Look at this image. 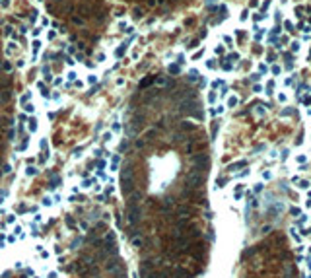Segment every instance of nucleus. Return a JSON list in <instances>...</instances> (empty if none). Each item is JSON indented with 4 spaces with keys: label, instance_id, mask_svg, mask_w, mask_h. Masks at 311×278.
<instances>
[{
    "label": "nucleus",
    "instance_id": "6",
    "mask_svg": "<svg viewBox=\"0 0 311 278\" xmlns=\"http://www.w3.org/2000/svg\"><path fill=\"white\" fill-rule=\"evenodd\" d=\"M235 103H237V99H235V97H231V99H230V107H233Z\"/></svg>",
    "mask_w": 311,
    "mask_h": 278
},
{
    "label": "nucleus",
    "instance_id": "7",
    "mask_svg": "<svg viewBox=\"0 0 311 278\" xmlns=\"http://www.w3.org/2000/svg\"><path fill=\"white\" fill-rule=\"evenodd\" d=\"M309 253H311V247H309Z\"/></svg>",
    "mask_w": 311,
    "mask_h": 278
},
{
    "label": "nucleus",
    "instance_id": "2",
    "mask_svg": "<svg viewBox=\"0 0 311 278\" xmlns=\"http://www.w3.org/2000/svg\"><path fill=\"white\" fill-rule=\"evenodd\" d=\"M290 212H292L294 216H300V214H301V210H300V208H297V206H294V208H292V210H290Z\"/></svg>",
    "mask_w": 311,
    "mask_h": 278
},
{
    "label": "nucleus",
    "instance_id": "1",
    "mask_svg": "<svg viewBox=\"0 0 311 278\" xmlns=\"http://www.w3.org/2000/svg\"><path fill=\"white\" fill-rule=\"evenodd\" d=\"M305 220H307V216H303V214H300V218H297V226H303V224H305Z\"/></svg>",
    "mask_w": 311,
    "mask_h": 278
},
{
    "label": "nucleus",
    "instance_id": "4",
    "mask_svg": "<svg viewBox=\"0 0 311 278\" xmlns=\"http://www.w3.org/2000/svg\"><path fill=\"white\" fill-rule=\"evenodd\" d=\"M292 237H294V239H296V241H301V237H300V235H297V234H296V230H292Z\"/></svg>",
    "mask_w": 311,
    "mask_h": 278
},
{
    "label": "nucleus",
    "instance_id": "3",
    "mask_svg": "<svg viewBox=\"0 0 311 278\" xmlns=\"http://www.w3.org/2000/svg\"><path fill=\"white\" fill-rule=\"evenodd\" d=\"M309 187V181H300V189H307Z\"/></svg>",
    "mask_w": 311,
    "mask_h": 278
},
{
    "label": "nucleus",
    "instance_id": "5",
    "mask_svg": "<svg viewBox=\"0 0 311 278\" xmlns=\"http://www.w3.org/2000/svg\"><path fill=\"white\" fill-rule=\"evenodd\" d=\"M305 263H307V268H309V270H311V255L307 257V259H305Z\"/></svg>",
    "mask_w": 311,
    "mask_h": 278
}]
</instances>
